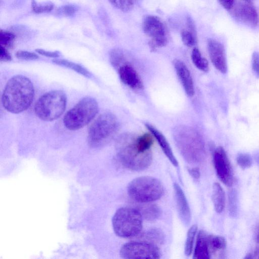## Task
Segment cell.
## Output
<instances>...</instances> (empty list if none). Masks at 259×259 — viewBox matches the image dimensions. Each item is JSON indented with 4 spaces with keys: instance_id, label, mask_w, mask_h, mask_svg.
Returning a JSON list of instances; mask_svg holds the SVG:
<instances>
[{
    "instance_id": "6da1fadb",
    "label": "cell",
    "mask_w": 259,
    "mask_h": 259,
    "mask_svg": "<svg viewBox=\"0 0 259 259\" xmlns=\"http://www.w3.org/2000/svg\"><path fill=\"white\" fill-rule=\"evenodd\" d=\"M34 95L31 80L26 76L17 75L8 81L2 94V103L8 111L17 114L29 107Z\"/></svg>"
},
{
    "instance_id": "7a4b0ae2",
    "label": "cell",
    "mask_w": 259,
    "mask_h": 259,
    "mask_svg": "<svg viewBox=\"0 0 259 259\" xmlns=\"http://www.w3.org/2000/svg\"><path fill=\"white\" fill-rule=\"evenodd\" d=\"M172 135L176 146L187 162L196 164L204 159L205 156L204 142L195 128L179 125L174 128Z\"/></svg>"
},
{
    "instance_id": "3957f363",
    "label": "cell",
    "mask_w": 259,
    "mask_h": 259,
    "mask_svg": "<svg viewBox=\"0 0 259 259\" xmlns=\"http://www.w3.org/2000/svg\"><path fill=\"white\" fill-rule=\"evenodd\" d=\"M137 137L131 133L120 135L116 141L117 157L125 168L141 171L148 167L152 161L151 151L140 152L136 146Z\"/></svg>"
},
{
    "instance_id": "277c9868",
    "label": "cell",
    "mask_w": 259,
    "mask_h": 259,
    "mask_svg": "<svg viewBox=\"0 0 259 259\" xmlns=\"http://www.w3.org/2000/svg\"><path fill=\"white\" fill-rule=\"evenodd\" d=\"M118 129L119 122L114 114L110 112L102 113L89 129V144L94 148L104 146L113 138Z\"/></svg>"
},
{
    "instance_id": "5b68a950",
    "label": "cell",
    "mask_w": 259,
    "mask_h": 259,
    "mask_svg": "<svg viewBox=\"0 0 259 259\" xmlns=\"http://www.w3.org/2000/svg\"><path fill=\"white\" fill-rule=\"evenodd\" d=\"M129 196L139 203H151L160 199L164 188L157 179L150 176H142L133 180L128 185Z\"/></svg>"
},
{
    "instance_id": "8992f818",
    "label": "cell",
    "mask_w": 259,
    "mask_h": 259,
    "mask_svg": "<svg viewBox=\"0 0 259 259\" xmlns=\"http://www.w3.org/2000/svg\"><path fill=\"white\" fill-rule=\"evenodd\" d=\"M143 217L136 208L123 207L118 209L112 218V226L116 235L122 238L137 235L142 230Z\"/></svg>"
},
{
    "instance_id": "52a82bcc",
    "label": "cell",
    "mask_w": 259,
    "mask_h": 259,
    "mask_svg": "<svg viewBox=\"0 0 259 259\" xmlns=\"http://www.w3.org/2000/svg\"><path fill=\"white\" fill-rule=\"evenodd\" d=\"M99 110L96 100L91 97L81 99L63 118L64 126L69 130H79L89 124Z\"/></svg>"
},
{
    "instance_id": "ba28073f",
    "label": "cell",
    "mask_w": 259,
    "mask_h": 259,
    "mask_svg": "<svg viewBox=\"0 0 259 259\" xmlns=\"http://www.w3.org/2000/svg\"><path fill=\"white\" fill-rule=\"evenodd\" d=\"M66 103V95L63 91H52L38 99L34 106V112L40 119L51 121L58 119L64 113Z\"/></svg>"
},
{
    "instance_id": "9c48e42d",
    "label": "cell",
    "mask_w": 259,
    "mask_h": 259,
    "mask_svg": "<svg viewBox=\"0 0 259 259\" xmlns=\"http://www.w3.org/2000/svg\"><path fill=\"white\" fill-rule=\"evenodd\" d=\"M142 28L145 34L150 38L149 46L152 51L164 47L167 44L165 26L158 17L154 15L145 16L143 20Z\"/></svg>"
},
{
    "instance_id": "30bf717a",
    "label": "cell",
    "mask_w": 259,
    "mask_h": 259,
    "mask_svg": "<svg viewBox=\"0 0 259 259\" xmlns=\"http://www.w3.org/2000/svg\"><path fill=\"white\" fill-rule=\"evenodd\" d=\"M121 257L126 259L159 258L160 252L153 243L147 241H132L124 244L120 250Z\"/></svg>"
},
{
    "instance_id": "8fae6325",
    "label": "cell",
    "mask_w": 259,
    "mask_h": 259,
    "mask_svg": "<svg viewBox=\"0 0 259 259\" xmlns=\"http://www.w3.org/2000/svg\"><path fill=\"white\" fill-rule=\"evenodd\" d=\"M213 161L217 175L226 186L231 187L234 182V176L230 161L222 147H218L214 151Z\"/></svg>"
},
{
    "instance_id": "7c38bea8",
    "label": "cell",
    "mask_w": 259,
    "mask_h": 259,
    "mask_svg": "<svg viewBox=\"0 0 259 259\" xmlns=\"http://www.w3.org/2000/svg\"><path fill=\"white\" fill-rule=\"evenodd\" d=\"M207 49L210 60L214 67L222 73L227 71L225 50L224 46L214 39L207 41Z\"/></svg>"
},
{
    "instance_id": "4fadbf2b",
    "label": "cell",
    "mask_w": 259,
    "mask_h": 259,
    "mask_svg": "<svg viewBox=\"0 0 259 259\" xmlns=\"http://www.w3.org/2000/svg\"><path fill=\"white\" fill-rule=\"evenodd\" d=\"M118 73L121 81L134 90H141L143 88L142 80L135 69L125 62L118 68Z\"/></svg>"
},
{
    "instance_id": "5bb4252c",
    "label": "cell",
    "mask_w": 259,
    "mask_h": 259,
    "mask_svg": "<svg viewBox=\"0 0 259 259\" xmlns=\"http://www.w3.org/2000/svg\"><path fill=\"white\" fill-rule=\"evenodd\" d=\"M174 190L179 217L183 224L188 226L190 223L191 215L187 198L182 188L177 183L174 184Z\"/></svg>"
},
{
    "instance_id": "9a60e30c",
    "label": "cell",
    "mask_w": 259,
    "mask_h": 259,
    "mask_svg": "<svg viewBox=\"0 0 259 259\" xmlns=\"http://www.w3.org/2000/svg\"><path fill=\"white\" fill-rule=\"evenodd\" d=\"M235 18L240 22L250 27H255L258 22V14L249 4H240L234 11Z\"/></svg>"
},
{
    "instance_id": "2e32d148",
    "label": "cell",
    "mask_w": 259,
    "mask_h": 259,
    "mask_svg": "<svg viewBox=\"0 0 259 259\" xmlns=\"http://www.w3.org/2000/svg\"><path fill=\"white\" fill-rule=\"evenodd\" d=\"M173 64L177 76L185 93L189 97H193L195 94V89L189 70L185 64L180 60H175Z\"/></svg>"
},
{
    "instance_id": "e0dca14e",
    "label": "cell",
    "mask_w": 259,
    "mask_h": 259,
    "mask_svg": "<svg viewBox=\"0 0 259 259\" xmlns=\"http://www.w3.org/2000/svg\"><path fill=\"white\" fill-rule=\"evenodd\" d=\"M146 128L149 131L154 138L156 139L163 152L169 159L170 162L175 166H178V162L176 158L172 149L164 136L156 128L148 123L145 124Z\"/></svg>"
},
{
    "instance_id": "ac0fdd59",
    "label": "cell",
    "mask_w": 259,
    "mask_h": 259,
    "mask_svg": "<svg viewBox=\"0 0 259 259\" xmlns=\"http://www.w3.org/2000/svg\"><path fill=\"white\" fill-rule=\"evenodd\" d=\"M208 236L209 234L203 230L199 231L193 253L194 258L206 259L211 257L209 248Z\"/></svg>"
},
{
    "instance_id": "d6986e66",
    "label": "cell",
    "mask_w": 259,
    "mask_h": 259,
    "mask_svg": "<svg viewBox=\"0 0 259 259\" xmlns=\"http://www.w3.org/2000/svg\"><path fill=\"white\" fill-rule=\"evenodd\" d=\"M212 201L215 211L220 213L224 210L226 204V196L224 189L218 183L212 186Z\"/></svg>"
},
{
    "instance_id": "ffe728a7",
    "label": "cell",
    "mask_w": 259,
    "mask_h": 259,
    "mask_svg": "<svg viewBox=\"0 0 259 259\" xmlns=\"http://www.w3.org/2000/svg\"><path fill=\"white\" fill-rule=\"evenodd\" d=\"M138 209L141 212L143 218L148 221L155 220L161 214L160 207L155 204L144 203Z\"/></svg>"
},
{
    "instance_id": "44dd1931",
    "label": "cell",
    "mask_w": 259,
    "mask_h": 259,
    "mask_svg": "<svg viewBox=\"0 0 259 259\" xmlns=\"http://www.w3.org/2000/svg\"><path fill=\"white\" fill-rule=\"evenodd\" d=\"M208 243L210 255L223 253L226 247L225 239L220 236L209 234Z\"/></svg>"
},
{
    "instance_id": "7402d4cb",
    "label": "cell",
    "mask_w": 259,
    "mask_h": 259,
    "mask_svg": "<svg viewBox=\"0 0 259 259\" xmlns=\"http://www.w3.org/2000/svg\"><path fill=\"white\" fill-rule=\"evenodd\" d=\"M153 135L150 133H145L137 137L136 146L141 152H146L151 151V147L154 143Z\"/></svg>"
},
{
    "instance_id": "603a6c76",
    "label": "cell",
    "mask_w": 259,
    "mask_h": 259,
    "mask_svg": "<svg viewBox=\"0 0 259 259\" xmlns=\"http://www.w3.org/2000/svg\"><path fill=\"white\" fill-rule=\"evenodd\" d=\"M53 62L58 65L69 68L74 71L85 76L91 78L92 74L88 70L82 66L64 59H54Z\"/></svg>"
},
{
    "instance_id": "cb8c5ba5",
    "label": "cell",
    "mask_w": 259,
    "mask_h": 259,
    "mask_svg": "<svg viewBox=\"0 0 259 259\" xmlns=\"http://www.w3.org/2000/svg\"><path fill=\"white\" fill-rule=\"evenodd\" d=\"M191 59L195 66L203 72H207L209 70V64L207 60L201 55L198 49L194 48L191 53Z\"/></svg>"
},
{
    "instance_id": "d4e9b609",
    "label": "cell",
    "mask_w": 259,
    "mask_h": 259,
    "mask_svg": "<svg viewBox=\"0 0 259 259\" xmlns=\"http://www.w3.org/2000/svg\"><path fill=\"white\" fill-rule=\"evenodd\" d=\"M228 211L229 215L236 218L238 212V199L236 190L232 189L228 193Z\"/></svg>"
},
{
    "instance_id": "484cf974",
    "label": "cell",
    "mask_w": 259,
    "mask_h": 259,
    "mask_svg": "<svg viewBox=\"0 0 259 259\" xmlns=\"http://www.w3.org/2000/svg\"><path fill=\"white\" fill-rule=\"evenodd\" d=\"M197 231L196 225H192L188 231L185 245V253L187 256H189L192 253Z\"/></svg>"
},
{
    "instance_id": "4316f807",
    "label": "cell",
    "mask_w": 259,
    "mask_h": 259,
    "mask_svg": "<svg viewBox=\"0 0 259 259\" xmlns=\"http://www.w3.org/2000/svg\"><path fill=\"white\" fill-rule=\"evenodd\" d=\"M109 58L111 64L117 69L125 62V55L119 49L112 50L110 52Z\"/></svg>"
},
{
    "instance_id": "83f0119b",
    "label": "cell",
    "mask_w": 259,
    "mask_h": 259,
    "mask_svg": "<svg viewBox=\"0 0 259 259\" xmlns=\"http://www.w3.org/2000/svg\"><path fill=\"white\" fill-rule=\"evenodd\" d=\"M15 35L11 32L1 30L0 43L1 46L6 49L12 48L13 46Z\"/></svg>"
},
{
    "instance_id": "f1b7e54d",
    "label": "cell",
    "mask_w": 259,
    "mask_h": 259,
    "mask_svg": "<svg viewBox=\"0 0 259 259\" xmlns=\"http://www.w3.org/2000/svg\"><path fill=\"white\" fill-rule=\"evenodd\" d=\"M181 38L183 44L188 47H192L197 44L196 33L189 29H184L181 32Z\"/></svg>"
},
{
    "instance_id": "f546056e",
    "label": "cell",
    "mask_w": 259,
    "mask_h": 259,
    "mask_svg": "<svg viewBox=\"0 0 259 259\" xmlns=\"http://www.w3.org/2000/svg\"><path fill=\"white\" fill-rule=\"evenodd\" d=\"M115 7L123 12L131 10L134 6L135 0H109Z\"/></svg>"
},
{
    "instance_id": "4dcf8cb0",
    "label": "cell",
    "mask_w": 259,
    "mask_h": 259,
    "mask_svg": "<svg viewBox=\"0 0 259 259\" xmlns=\"http://www.w3.org/2000/svg\"><path fill=\"white\" fill-rule=\"evenodd\" d=\"M54 8L51 3L38 4L35 0L31 1V9L35 13L39 14L51 12Z\"/></svg>"
},
{
    "instance_id": "1f68e13d",
    "label": "cell",
    "mask_w": 259,
    "mask_h": 259,
    "mask_svg": "<svg viewBox=\"0 0 259 259\" xmlns=\"http://www.w3.org/2000/svg\"><path fill=\"white\" fill-rule=\"evenodd\" d=\"M236 161L243 169L250 167L252 162L250 156L246 153H239L236 157Z\"/></svg>"
},
{
    "instance_id": "d6a6232c",
    "label": "cell",
    "mask_w": 259,
    "mask_h": 259,
    "mask_svg": "<svg viewBox=\"0 0 259 259\" xmlns=\"http://www.w3.org/2000/svg\"><path fill=\"white\" fill-rule=\"evenodd\" d=\"M16 56L18 59L25 60H32L38 58V56L36 54L26 51H17Z\"/></svg>"
},
{
    "instance_id": "836d02e7",
    "label": "cell",
    "mask_w": 259,
    "mask_h": 259,
    "mask_svg": "<svg viewBox=\"0 0 259 259\" xmlns=\"http://www.w3.org/2000/svg\"><path fill=\"white\" fill-rule=\"evenodd\" d=\"M251 67L254 75L259 78V52H254L251 57Z\"/></svg>"
},
{
    "instance_id": "e575fe53",
    "label": "cell",
    "mask_w": 259,
    "mask_h": 259,
    "mask_svg": "<svg viewBox=\"0 0 259 259\" xmlns=\"http://www.w3.org/2000/svg\"><path fill=\"white\" fill-rule=\"evenodd\" d=\"M76 11V7L71 5H65L60 9V12L67 16H73L75 13Z\"/></svg>"
},
{
    "instance_id": "d590c367",
    "label": "cell",
    "mask_w": 259,
    "mask_h": 259,
    "mask_svg": "<svg viewBox=\"0 0 259 259\" xmlns=\"http://www.w3.org/2000/svg\"><path fill=\"white\" fill-rule=\"evenodd\" d=\"M0 60L3 62H8L12 60V57L7 49L1 46L0 48Z\"/></svg>"
},
{
    "instance_id": "8d00e7d4",
    "label": "cell",
    "mask_w": 259,
    "mask_h": 259,
    "mask_svg": "<svg viewBox=\"0 0 259 259\" xmlns=\"http://www.w3.org/2000/svg\"><path fill=\"white\" fill-rule=\"evenodd\" d=\"M36 52L42 56L51 58H57L59 56L60 53L58 51H48L40 49H37Z\"/></svg>"
},
{
    "instance_id": "74e56055",
    "label": "cell",
    "mask_w": 259,
    "mask_h": 259,
    "mask_svg": "<svg viewBox=\"0 0 259 259\" xmlns=\"http://www.w3.org/2000/svg\"><path fill=\"white\" fill-rule=\"evenodd\" d=\"M158 230H151L148 232L146 234V237L149 238V239H153L156 240V239L160 241V239H162V235L161 233Z\"/></svg>"
},
{
    "instance_id": "f35d334b",
    "label": "cell",
    "mask_w": 259,
    "mask_h": 259,
    "mask_svg": "<svg viewBox=\"0 0 259 259\" xmlns=\"http://www.w3.org/2000/svg\"><path fill=\"white\" fill-rule=\"evenodd\" d=\"M220 4L226 10H230L233 6L234 0H219Z\"/></svg>"
},
{
    "instance_id": "ab89813d",
    "label": "cell",
    "mask_w": 259,
    "mask_h": 259,
    "mask_svg": "<svg viewBox=\"0 0 259 259\" xmlns=\"http://www.w3.org/2000/svg\"><path fill=\"white\" fill-rule=\"evenodd\" d=\"M188 171L190 174L195 179H198L200 177V173L199 168L197 167L190 168Z\"/></svg>"
},
{
    "instance_id": "60d3db41",
    "label": "cell",
    "mask_w": 259,
    "mask_h": 259,
    "mask_svg": "<svg viewBox=\"0 0 259 259\" xmlns=\"http://www.w3.org/2000/svg\"><path fill=\"white\" fill-rule=\"evenodd\" d=\"M252 258L251 254L249 253L247 254L245 257H244L245 259H250Z\"/></svg>"
},
{
    "instance_id": "b9f144b4",
    "label": "cell",
    "mask_w": 259,
    "mask_h": 259,
    "mask_svg": "<svg viewBox=\"0 0 259 259\" xmlns=\"http://www.w3.org/2000/svg\"><path fill=\"white\" fill-rule=\"evenodd\" d=\"M256 240L257 243H259V229L256 235Z\"/></svg>"
},
{
    "instance_id": "7bdbcfd3",
    "label": "cell",
    "mask_w": 259,
    "mask_h": 259,
    "mask_svg": "<svg viewBox=\"0 0 259 259\" xmlns=\"http://www.w3.org/2000/svg\"><path fill=\"white\" fill-rule=\"evenodd\" d=\"M243 1H244L245 2H246L249 4H251L253 2V0H243Z\"/></svg>"
}]
</instances>
